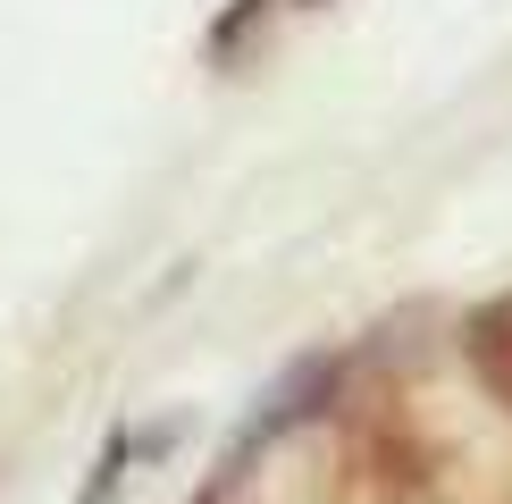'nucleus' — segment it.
<instances>
[{"label":"nucleus","mask_w":512,"mask_h":504,"mask_svg":"<svg viewBox=\"0 0 512 504\" xmlns=\"http://www.w3.org/2000/svg\"><path fill=\"white\" fill-rule=\"evenodd\" d=\"M462 345H471V370H479V387H487V395H496V404L512 412V294H496V303L479 311Z\"/></svg>","instance_id":"nucleus-1"},{"label":"nucleus","mask_w":512,"mask_h":504,"mask_svg":"<svg viewBox=\"0 0 512 504\" xmlns=\"http://www.w3.org/2000/svg\"><path fill=\"white\" fill-rule=\"evenodd\" d=\"M160 446H168V429H152V437H126V429H118L110 446H101V462H93V479H84L76 504H110L118 479H126V462H135V454H160Z\"/></svg>","instance_id":"nucleus-2"},{"label":"nucleus","mask_w":512,"mask_h":504,"mask_svg":"<svg viewBox=\"0 0 512 504\" xmlns=\"http://www.w3.org/2000/svg\"><path fill=\"white\" fill-rule=\"evenodd\" d=\"M269 9H277V0H227V17L210 26V59L227 68V59H236L244 42H252V26H269Z\"/></svg>","instance_id":"nucleus-3"},{"label":"nucleus","mask_w":512,"mask_h":504,"mask_svg":"<svg viewBox=\"0 0 512 504\" xmlns=\"http://www.w3.org/2000/svg\"><path fill=\"white\" fill-rule=\"evenodd\" d=\"M311 9H319V0H311Z\"/></svg>","instance_id":"nucleus-4"}]
</instances>
